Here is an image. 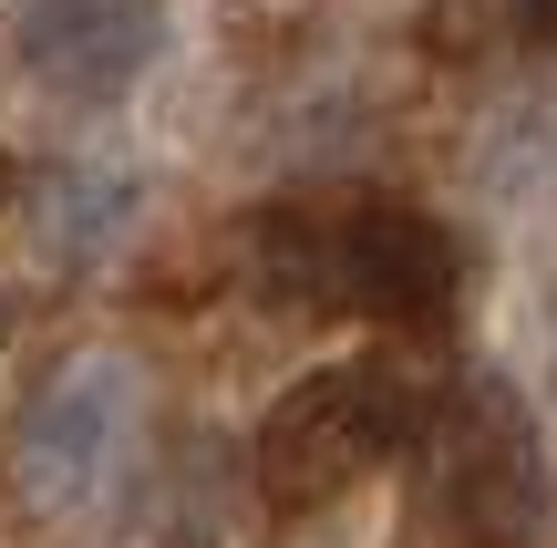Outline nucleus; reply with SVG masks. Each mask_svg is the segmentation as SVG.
<instances>
[{"label": "nucleus", "mask_w": 557, "mask_h": 548, "mask_svg": "<svg viewBox=\"0 0 557 548\" xmlns=\"http://www.w3.org/2000/svg\"><path fill=\"white\" fill-rule=\"evenodd\" d=\"M413 425H423V393L393 363H320L259 414V497L278 517H310L372 466H393Z\"/></svg>", "instance_id": "2"}, {"label": "nucleus", "mask_w": 557, "mask_h": 548, "mask_svg": "<svg viewBox=\"0 0 557 548\" xmlns=\"http://www.w3.org/2000/svg\"><path fill=\"white\" fill-rule=\"evenodd\" d=\"M135 207H145V186L124 176V166H73V176H52L41 186V259L52 269H94L103 248L135 228Z\"/></svg>", "instance_id": "6"}, {"label": "nucleus", "mask_w": 557, "mask_h": 548, "mask_svg": "<svg viewBox=\"0 0 557 548\" xmlns=\"http://www.w3.org/2000/svg\"><path fill=\"white\" fill-rule=\"evenodd\" d=\"M413 446H423V497H434L455 548H537L547 446H537V414L517 404V383L475 373L465 393H444V414L413 425Z\"/></svg>", "instance_id": "3"}, {"label": "nucleus", "mask_w": 557, "mask_h": 548, "mask_svg": "<svg viewBox=\"0 0 557 548\" xmlns=\"http://www.w3.org/2000/svg\"><path fill=\"white\" fill-rule=\"evenodd\" d=\"M259 280L278 301H310V310H361V321H393V331H434L455 321V228L423 218L403 197H351V207H269L259 218Z\"/></svg>", "instance_id": "1"}, {"label": "nucleus", "mask_w": 557, "mask_h": 548, "mask_svg": "<svg viewBox=\"0 0 557 548\" xmlns=\"http://www.w3.org/2000/svg\"><path fill=\"white\" fill-rule=\"evenodd\" d=\"M0 186H11V166H0Z\"/></svg>", "instance_id": "8"}, {"label": "nucleus", "mask_w": 557, "mask_h": 548, "mask_svg": "<svg viewBox=\"0 0 557 548\" xmlns=\"http://www.w3.org/2000/svg\"><path fill=\"white\" fill-rule=\"evenodd\" d=\"M124 425H135V373H124L114 352H83L62 383H41V404L21 414V455H11L21 508H41V517L83 508V497L114 476Z\"/></svg>", "instance_id": "5"}, {"label": "nucleus", "mask_w": 557, "mask_h": 548, "mask_svg": "<svg viewBox=\"0 0 557 548\" xmlns=\"http://www.w3.org/2000/svg\"><path fill=\"white\" fill-rule=\"evenodd\" d=\"M165 0H11V73L62 103H124L165 62Z\"/></svg>", "instance_id": "4"}, {"label": "nucleus", "mask_w": 557, "mask_h": 548, "mask_svg": "<svg viewBox=\"0 0 557 548\" xmlns=\"http://www.w3.org/2000/svg\"><path fill=\"white\" fill-rule=\"evenodd\" d=\"M0 342H11V301H0Z\"/></svg>", "instance_id": "7"}]
</instances>
